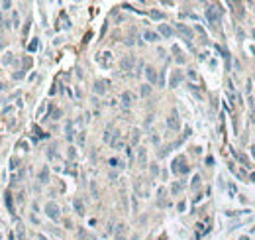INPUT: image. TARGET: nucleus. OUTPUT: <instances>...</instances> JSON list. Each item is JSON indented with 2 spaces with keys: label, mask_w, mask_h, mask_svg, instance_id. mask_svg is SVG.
Here are the masks:
<instances>
[{
  "label": "nucleus",
  "mask_w": 255,
  "mask_h": 240,
  "mask_svg": "<svg viewBox=\"0 0 255 240\" xmlns=\"http://www.w3.org/2000/svg\"><path fill=\"white\" fill-rule=\"evenodd\" d=\"M220 16H222V8H220L218 4H210V6L206 8V18L212 26L220 24Z\"/></svg>",
  "instance_id": "nucleus-1"
},
{
  "label": "nucleus",
  "mask_w": 255,
  "mask_h": 240,
  "mask_svg": "<svg viewBox=\"0 0 255 240\" xmlns=\"http://www.w3.org/2000/svg\"><path fill=\"white\" fill-rule=\"evenodd\" d=\"M167 126H169V130H173V132H177L179 128H181V120H179V112L177 110H171V114H169V118H167Z\"/></svg>",
  "instance_id": "nucleus-2"
},
{
  "label": "nucleus",
  "mask_w": 255,
  "mask_h": 240,
  "mask_svg": "<svg viewBox=\"0 0 255 240\" xmlns=\"http://www.w3.org/2000/svg\"><path fill=\"white\" fill-rule=\"evenodd\" d=\"M171 169H173L175 173H186V171H189V165H186L185 156H179V158L173 161V167H171Z\"/></svg>",
  "instance_id": "nucleus-3"
},
{
  "label": "nucleus",
  "mask_w": 255,
  "mask_h": 240,
  "mask_svg": "<svg viewBox=\"0 0 255 240\" xmlns=\"http://www.w3.org/2000/svg\"><path fill=\"white\" fill-rule=\"evenodd\" d=\"M45 213H47V217L53 218V221H59V217H61V211H59V207H57V203H47V205H45Z\"/></svg>",
  "instance_id": "nucleus-4"
},
{
  "label": "nucleus",
  "mask_w": 255,
  "mask_h": 240,
  "mask_svg": "<svg viewBox=\"0 0 255 240\" xmlns=\"http://www.w3.org/2000/svg\"><path fill=\"white\" fill-rule=\"evenodd\" d=\"M133 67H136V57L126 55V57L120 59V69H122V71H133Z\"/></svg>",
  "instance_id": "nucleus-5"
},
{
  "label": "nucleus",
  "mask_w": 255,
  "mask_h": 240,
  "mask_svg": "<svg viewBox=\"0 0 255 240\" xmlns=\"http://www.w3.org/2000/svg\"><path fill=\"white\" fill-rule=\"evenodd\" d=\"M177 32L183 36V38H186V41H190L192 38H194V34H192V30L186 24H177Z\"/></svg>",
  "instance_id": "nucleus-6"
},
{
  "label": "nucleus",
  "mask_w": 255,
  "mask_h": 240,
  "mask_svg": "<svg viewBox=\"0 0 255 240\" xmlns=\"http://www.w3.org/2000/svg\"><path fill=\"white\" fill-rule=\"evenodd\" d=\"M96 59H98V63L102 65V67H110V65H112V53H110V51L98 53V57H96Z\"/></svg>",
  "instance_id": "nucleus-7"
},
{
  "label": "nucleus",
  "mask_w": 255,
  "mask_h": 240,
  "mask_svg": "<svg viewBox=\"0 0 255 240\" xmlns=\"http://www.w3.org/2000/svg\"><path fill=\"white\" fill-rule=\"evenodd\" d=\"M120 102H122V106H124V108H129V106L133 105V94L129 93V91H124V93H122V97H120Z\"/></svg>",
  "instance_id": "nucleus-8"
},
{
  "label": "nucleus",
  "mask_w": 255,
  "mask_h": 240,
  "mask_svg": "<svg viewBox=\"0 0 255 240\" xmlns=\"http://www.w3.org/2000/svg\"><path fill=\"white\" fill-rule=\"evenodd\" d=\"M145 77H147L149 85H155V83L159 81V77H157V71L151 67V65H147V67H145Z\"/></svg>",
  "instance_id": "nucleus-9"
},
{
  "label": "nucleus",
  "mask_w": 255,
  "mask_h": 240,
  "mask_svg": "<svg viewBox=\"0 0 255 240\" xmlns=\"http://www.w3.org/2000/svg\"><path fill=\"white\" fill-rule=\"evenodd\" d=\"M159 34L163 36V38H173L175 30L171 26H167V24H159Z\"/></svg>",
  "instance_id": "nucleus-10"
},
{
  "label": "nucleus",
  "mask_w": 255,
  "mask_h": 240,
  "mask_svg": "<svg viewBox=\"0 0 255 240\" xmlns=\"http://www.w3.org/2000/svg\"><path fill=\"white\" fill-rule=\"evenodd\" d=\"M108 91V81H96L94 83V93L96 94H106Z\"/></svg>",
  "instance_id": "nucleus-11"
},
{
  "label": "nucleus",
  "mask_w": 255,
  "mask_h": 240,
  "mask_svg": "<svg viewBox=\"0 0 255 240\" xmlns=\"http://www.w3.org/2000/svg\"><path fill=\"white\" fill-rule=\"evenodd\" d=\"M137 163L139 165L147 163V150L145 148H137Z\"/></svg>",
  "instance_id": "nucleus-12"
},
{
  "label": "nucleus",
  "mask_w": 255,
  "mask_h": 240,
  "mask_svg": "<svg viewBox=\"0 0 255 240\" xmlns=\"http://www.w3.org/2000/svg\"><path fill=\"white\" fill-rule=\"evenodd\" d=\"M181 79H183V73L181 71H173V75H171V81H169V87H177L179 83H181Z\"/></svg>",
  "instance_id": "nucleus-13"
},
{
  "label": "nucleus",
  "mask_w": 255,
  "mask_h": 240,
  "mask_svg": "<svg viewBox=\"0 0 255 240\" xmlns=\"http://www.w3.org/2000/svg\"><path fill=\"white\" fill-rule=\"evenodd\" d=\"M65 132H67V140H73L75 138V122H67V126H65Z\"/></svg>",
  "instance_id": "nucleus-14"
},
{
  "label": "nucleus",
  "mask_w": 255,
  "mask_h": 240,
  "mask_svg": "<svg viewBox=\"0 0 255 240\" xmlns=\"http://www.w3.org/2000/svg\"><path fill=\"white\" fill-rule=\"evenodd\" d=\"M73 207H75V211H77V214H85V205H82V201L81 199H75L73 201Z\"/></svg>",
  "instance_id": "nucleus-15"
},
{
  "label": "nucleus",
  "mask_w": 255,
  "mask_h": 240,
  "mask_svg": "<svg viewBox=\"0 0 255 240\" xmlns=\"http://www.w3.org/2000/svg\"><path fill=\"white\" fill-rule=\"evenodd\" d=\"M143 38L147 39V41H159V34H155V32H151V30H147L143 34Z\"/></svg>",
  "instance_id": "nucleus-16"
},
{
  "label": "nucleus",
  "mask_w": 255,
  "mask_h": 240,
  "mask_svg": "<svg viewBox=\"0 0 255 240\" xmlns=\"http://www.w3.org/2000/svg\"><path fill=\"white\" fill-rule=\"evenodd\" d=\"M39 181H41V183H47V181H49V169L47 167H43L39 171Z\"/></svg>",
  "instance_id": "nucleus-17"
},
{
  "label": "nucleus",
  "mask_w": 255,
  "mask_h": 240,
  "mask_svg": "<svg viewBox=\"0 0 255 240\" xmlns=\"http://www.w3.org/2000/svg\"><path fill=\"white\" fill-rule=\"evenodd\" d=\"M108 165H110V167H124V163L118 158H110L108 159Z\"/></svg>",
  "instance_id": "nucleus-18"
},
{
  "label": "nucleus",
  "mask_w": 255,
  "mask_h": 240,
  "mask_svg": "<svg viewBox=\"0 0 255 240\" xmlns=\"http://www.w3.org/2000/svg\"><path fill=\"white\" fill-rule=\"evenodd\" d=\"M139 93H141V97H149L151 94V85H141Z\"/></svg>",
  "instance_id": "nucleus-19"
},
{
  "label": "nucleus",
  "mask_w": 255,
  "mask_h": 240,
  "mask_svg": "<svg viewBox=\"0 0 255 240\" xmlns=\"http://www.w3.org/2000/svg\"><path fill=\"white\" fill-rule=\"evenodd\" d=\"M139 138H141V132L139 130H132V144H133V146L139 142Z\"/></svg>",
  "instance_id": "nucleus-20"
},
{
  "label": "nucleus",
  "mask_w": 255,
  "mask_h": 240,
  "mask_svg": "<svg viewBox=\"0 0 255 240\" xmlns=\"http://www.w3.org/2000/svg\"><path fill=\"white\" fill-rule=\"evenodd\" d=\"M126 228H128V226L124 225V222H120V225L116 226V236H124V232H126Z\"/></svg>",
  "instance_id": "nucleus-21"
},
{
  "label": "nucleus",
  "mask_w": 255,
  "mask_h": 240,
  "mask_svg": "<svg viewBox=\"0 0 255 240\" xmlns=\"http://www.w3.org/2000/svg\"><path fill=\"white\" fill-rule=\"evenodd\" d=\"M112 134H114V132H112V128H106V132H104L102 140H104V142H108V144H110V140H112Z\"/></svg>",
  "instance_id": "nucleus-22"
},
{
  "label": "nucleus",
  "mask_w": 255,
  "mask_h": 240,
  "mask_svg": "<svg viewBox=\"0 0 255 240\" xmlns=\"http://www.w3.org/2000/svg\"><path fill=\"white\" fill-rule=\"evenodd\" d=\"M181 189H183V185H181V183H173V185H171V193H173V195H177Z\"/></svg>",
  "instance_id": "nucleus-23"
},
{
  "label": "nucleus",
  "mask_w": 255,
  "mask_h": 240,
  "mask_svg": "<svg viewBox=\"0 0 255 240\" xmlns=\"http://www.w3.org/2000/svg\"><path fill=\"white\" fill-rule=\"evenodd\" d=\"M79 238H82V240H94L92 236H90V234H86V232H85V230H82V228L79 230Z\"/></svg>",
  "instance_id": "nucleus-24"
},
{
  "label": "nucleus",
  "mask_w": 255,
  "mask_h": 240,
  "mask_svg": "<svg viewBox=\"0 0 255 240\" xmlns=\"http://www.w3.org/2000/svg\"><path fill=\"white\" fill-rule=\"evenodd\" d=\"M61 114H63V112H61V110H59V108H55V110H53V112H51V114H49V116H51L53 120H57V118H59V116H61Z\"/></svg>",
  "instance_id": "nucleus-25"
},
{
  "label": "nucleus",
  "mask_w": 255,
  "mask_h": 240,
  "mask_svg": "<svg viewBox=\"0 0 255 240\" xmlns=\"http://www.w3.org/2000/svg\"><path fill=\"white\" fill-rule=\"evenodd\" d=\"M200 185V175H194V179H192V189H198Z\"/></svg>",
  "instance_id": "nucleus-26"
},
{
  "label": "nucleus",
  "mask_w": 255,
  "mask_h": 240,
  "mask_svg": "<svg viewBox=\"0 0 255 240\" xmlns=\"http://www.w3.org/2000/svg\"><path fill=\"white\" fill-rule=\"evenodd\" d=\"M61 22H63V24H61L63 28H69V26H71V22L67 20V16H65V14H61Z\"/></svg>",
  "instance_id": "nucleus-27"
},
{
  "label": "nucleus",
  "mask_w": 255,
  "mask_h": 240,
  "mask_svg": "<svg viewBox=\"0 0 255 240\" xmlns=\"http://www.w3.org/2000/svg\"><path fill=\"white\" fill-rule=\"evenodd\" d=\"M12 61H14V57H12V53H6V57H4V65H10Z\"/></svg>",
  "instance_id": "nucleus-28"
},
{
  "label": "nucleus",
  "mask_w": 255,
  "mask_h": 240,
  "mask_svg": "<svg viewBox=\"0 0 255 240\" xmlns=\"http://www.w3.org/2000/svg\"><path fill=\"white\" fill-rule=\"evenodd\" d=\"M6 205H8V209H10V213H14V205H12L10 195H6Z\"/></svg>",
  "instance_id": "nucleus-29"
},
{
  "label": "nucleus",
  "mask_w": 255,
  "mask_h": 240,
  "mask_svg": "<svg viewBox=\"0 0 255 240\" xmlns=\"http://www.w3.org/2000/svg\"><path fill=\"white\" fill-rule=\"evenodd\" d=\"M151 18H153V20H161L163 14H161V12H157V10H153V12H151Z\"/></svg>",
  "instance_id": "nucleus-30"
},
{
  "label": "nucleus",
  "mask_w": 255,
  "mask_h": 240,
  "mask_svg": "<svg viewBox=\"0 0 255 240\" xmlns=\"http://www.w3.org/2000/svg\"><path fill=\"white\" fill-rule=\"evenodd\" d=\"M24 75H26V71H24V69H22V71H18V73H14V75H12V77H14V79H22V77Z\"/></svg>",
  "instance_id": "nucleus-31"
},
{
  "label": "nucleus",
  "mask_w": 255,
  "mask_h": 240,
  "mask_svg": "<svg viewBox=\"0 0 255 240\" xmlns=\"http://www.w3.org/2000/svg\"><path fill=\"white\" fill-rule=\"evenodd\" d=\"M16 167H18V159L12 158V159H10V169H16Z\"/></svg>",
  "instance_id": "nucleus-32"
},
{
  "label": "nucleus",
  "mask_w": 255,
  "mask_h": 240,
  "mask_svg": "<svg viewBox=\"0 0 255 240\" xmlns=\"http://www.w3.org/2000/svg\"><path fill=\"white\" fill-rule=\"evenodd\" d=\"M157 173H159V167H157V165H151V175H157Z\"/></svg>",
  "instance_id": "nucleus-33"
},
{
  "label": "nucleus",
  "mask_w": 255,
  "mask_h": 240,
  "mask_svg": "<svg viewBox=\"0 0 255 240\" xmlns=\"http://www.w3.org/2000/svg\"><path fill=\"white\" fill-rule=\"evenodd\" d=\"M24 65H26V69H30V65H32V59H30V57H26V59H24Z\"/></svg>",
  "instance_id": "nucleus-34"
},
{
  "label": "nucleus",
  "mask_w": 255,
  "mask_h": 240,
  "mask_svg": "<svg viewBox=\"0 0 255 240\" xmlns=\"http://www.w3.org/2000/svg\"><path fill=\"white\" fill-rule=\"evenodd\" d=\"M151 142H153V144H159V136H157V134H151Z\"/></svg>",
  "instance_id": "nucleus-35"
},
{
  "label": "nucleus",
  "mask_w": 255,
  "mask_h": 240,
  "mask_svg": "<svg viewBox=\"0 0 255 240\" xmlns=\"http://www.w3.org/2000/svg\"><path fill=\"white\" fill-rule=\"evenodd\" d=\"M35 49H37V41H32V43H30V51H35Z\"/></svg>",
  "instance_id": "nucleus-36"
},
{
  "label": "nucleus",
  "mask_w": 255,
  "mask_h": 240,
  "mask_svg": "<svg viewBox=\"0 0 255 240\" xmlns=\"http://www.w3.org/2000/svg\"><path fill=\"white\" fill-rule=\"evenodd\" d=\"M43 112H45V105H41V106H39V110H37V116H41Z\"/></svg>",
  "instance_id": "nucleus-37"
},
{
  "label": "nucleus",
  "mask_w": 255,
  "mask_h": 240,
  "mask_svg": "<svg viewBox=\"0 0 255 240\" xmlns=\"http://www.w3.org/2000/svg\"><path fill=\"white\" fill-rule=\"evenodd\" d=\"M79 142H81V144L85 142V132H79Z\"/></svg>",
  "instance_id": "nucleus-38"
},
{
  "label": "nucleus",
  "mask_w": 255,
  "mask_h": 240,
  "mask_svg": "<svg viewBox=\"0 0 255 240\" xmlns=\"http://www.w3.org/2000/svg\"><path fill=\"white\" fill-rule=\"evenodd\" d=\"M69 158H71V159L75 158V148H69Z\"/></svg>",
  "instance_id": "nucleus-39"
},
{
  "label": "nucleus",
  "mask_w": 255,
  "mask_h": 240,
  "mask_svg": "<svg viewBox=\"0 0 255 240\" xmlns=\"http://www.w3.org/2000/svg\"><path fill=\"white\" fill-rule=\"evenodd\" d=\"M10 6H12V2H2V8H6V10H8Z\"/></svg>",
  "instance_id": "nucleus-40"
},
{
  "label": "nucleus",
  "mask_w": 255,
  "mask_h": 240,
  "mask_svg": "<svg viewBox=\"0 0 255 240\" xmlns=\"http://www.w3.org/2000/svg\"><path fill=\"white\" fill-rule=\"evenodd\" d=\"M189 77H190V79H196V73H194V71H192V69H190V71H189Z\"/></svg>",
  "instance_id": "nucleus-41"
},
{
  "label": "nucleus",
  "mask_w": 255,
  "mask_h": 240,
  "mask_svg": "<svg viewBox=\"0 0 255 240\" xmlns=\"http://www.w3.org/2000/svg\"><path fill=\"white\" fill-rule=\"evenodd\" d=\"M4 28V18H2V14H0V30Z\"/></svg>",
  "instance_id": "nucleus-42"
},
{
  "label": "nucleus",
  "mask_w": 255,
  "mask_h": 240,
  "mask_svg": "<svg viewBox=\"0 0 255 240\" xmlns=\"http://www.w3.org/2000/svg\"><path fill=\"white\" fill-rule=\"evenodd\" d=\"M116 240H126V238H124V236H116Z\"/></svg>",
  "instance_id": "nucleus-43"
},
{
  "label": "nucleus",
  "mask_w": 255,
  "mask_h": 240,
  "mask_svg": "<svg viewBox=\"0 0 255 240\" xmlns=\"http://www.w3.org/2000/svg\"><path fill=\"white\" fill-rule=\"evenodd\" d=\"M251 150H253V156H255V146H253V148H251Z\"/></svg>",
  "instance_id": "nucleus-44"
},
{
  "label": "nucleus",
  "mask_w": 255,
  "mask_h": 240,
  "mask_svg": "<svg viewBox=\"0 0 255 240\" xmlns=\"http://www.w3.org/2000/svg\"><path fill=\"white\" fill-rule=\"evenodd\" d=\"M0 47H2V41H0Z\"/></svg>",
  "instance_id": "nucleus-45"
}]
</instances>
